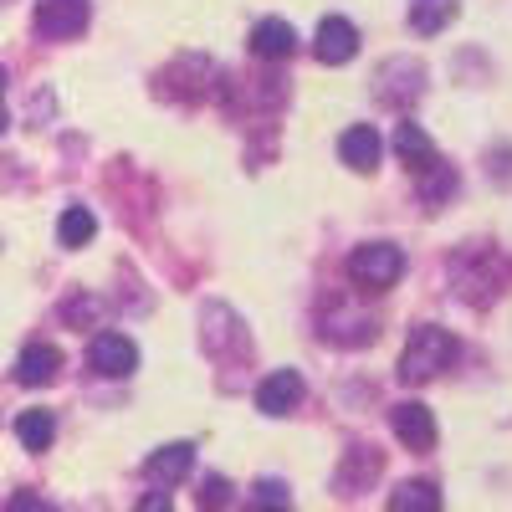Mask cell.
Instances as JSON below:
<instances>
[{
    "label": "cell",
    "instance_id": "cell-1",
    "mask_svg": "<svg viewBox=\"0 0 512 512\" xmlns=\"http://www.w3.org/2000/svg\"><path fill=\"white\" fill-rule=\"evenodd\" d=\"M451 354H456V338H451L446 328H436V323H420V328L410 333V344H405L400 379H405V384H425L431 374H441V369L451 364Z\"/></svg>",
    "mask_w": 512,
    "mask_h": 512
},
{
    "label": "cell",
    "instance_id": "cell-2",
    "mask_svg": "<svg viewBox=\"0 0 512 512\" xmlns=\"http://www.w3.org/2000/svg\"><path fill=\"white\" fill-rule=\"evenodd\" d=\"M400 272H405V251L390 246V241H369V246H359V251L349 256V277H354L359 287H369V292L395 287Z\"/></svg>",
    "mask_w": 512,
    "mask_h": 512
},
{
    "label": "cell",
    "instance_id": "cell-3",
    "mask_svg": "<svg viewBox=\"0 0 512 512\" xmlns=\"http://www.w3.org/2000/svg\"><path fill=\"white\" fill-rule=\"evenodd\" d=\"M88 369L103 374V379H128V374L139 369L134 338H123V333H98L93 344H88Z\"/></svg>",
    "mask_w": 512,
    "mask_h": 512
},
{
    "label": "cell",
    "instance_id": "cell-4",
    "mask_svg": "<svg viewBox=\"0 0 512 512\" xmlns=\"http://www.w3.org/2000/svg\"><path fill=\"white\" fill-rule=\"evenodd\" d=\"M88 26V0H36V31L67 41Z\"/></svg>",
    "mask_w": 512,
    "mask_h": 512
},
{
    "label": "cell",
    "instance_id": "cell-5",
    "mask_svg": "<svg viewBox=\"0 0 512 512\" xmlns=\"http://www.w3.org/2000/svg\"><path fill=\"white\" fill-rule=\"evenodd\" d=\"M390 425H395V436L410 446V451H431L436 446V415L425 410L420 400H405L390 410Z\"/></svg>",
    "mask_w": 512,
    "mask_h": 512
},
{
    "label": "cell",
    "instance_id": "cell-6",
    "mask_svg": "<svg viewBox=\"0 0 512 512\" xmlns=\"http://www.w3.org/2000/svg\"><path fill=\"white\" fill-rule=\"evenodd\" d=\"M297 400H303V374L297 369H272L256 384V410H267V415H287L297 410Z\"/></svg>",
    "mask_w": 512,
    "mask_h": 512
},
{
    "label": "cell",
    "instance_id": "cell-7",
    "mask_svg": "<svg viewBox=\"0 0 512 512\" xmlns=\"http://www.w3.org/2000/svg\"><path fill=\"white\" fill-rule=\"evenodd\" d=\"M313 52H318V62H328V67H344V62L359 52V31H354V21L328 16V21L318 26V36H313Z\"/></svg>",
    "mask_w": 512,
    "mask_h": 512
},
{
    "label": "cell",
    "instance_id": "cell-8",
    "mask_svg": "<svg viewBox=\"0 0 512 512\" xmlns=\"http://www.w3.org/2000/svg\"><path fill=\"white\" fill-rule=\"evenodd\" d=\"M190 466H195V446H190V441H175V446H159V451H149L144 472H149V482L169 487V482L190 477Z\"/></svg>",
    "mask_w": 512,
    "mask_h": 512
},
{
    "label": "cell",
    "instance_id": "cell-9",
    "mask_svg": "<svg viewBox=\"0 0 512 512\" xmlns=\"http://www.w3.org/2000/svg\"><path fill=\"white\" fill-rule=\"evenodd\" d=\"M338 154H344V164H354L359 175H369V169H379V134L369 123H354V128H344V139H338Z\"/></svg>",
    "mask_w": 512,
    "mask_h": 512
},
{
    "label": "cell",
    "instance_id": "cell-10",
    "mask_svg": "<svg viewBox=\"0 0 512 512\" xmlns=\"http://www.w3.org/2000/svg\"><path fill=\"white\" fill-rule=\"evenodd\" d=\"M57 369H62V349H57V344H31V349H21V359H16V379H21V384H52Z\"/></svg>",
    "mask_w": 512,
    "mask_h": 512
},
{
    "label": "cell",
    "instance_id": "cell-11",
    "mask_svg": "<svg viewBox=\"0 0 512 512\" xmlns=\"http://www.w3.org/2000/svg\"><path fill=\"white\" fill-rule=\"evenodd\" d=\"M395 154L415 169V175H425V169L436 164V144L425 139V128H420V123H395Z\"/></svg>",
    "mask_w": 512,
    "mask_h": 512
},
{
    "label": "cell",
    "instance_id": "cell-12",
    "mask_svg": "<svg viewBox=\"0 0 512 512\" xmlns=\"http://www.w3.org/2000/svg\"><path fill=\"white\" fill-rule=\"evenodd\" d=\"M292 47H297V31L287 21H256V31H251L256 57H292Z\"/></svg>",
    "mask_w": 512,
    "mask_h": 512
},
{
    "label": "cell",
    "instance_id": "cell-13",
    "mask_svg": "<svg viewBox=\"0 0 512 512\" xmlns=\"http://www.w3.org/2000/svg\"><path fill=\"white\" fill-rule=\"evenodd\" d=\"M16 436H21L26 451H47V446L57 441V415H52V410H21Z\"/></svg>",
    "mask_w": 512,
    "mask_h": 512
},
{
    "label": "cell",
    "instance_id": "cell-14",
    "mask_svg": "<svg viewBox=\"0 0 512 512\" xmlns=\"http://www.w3.org/2000/svg\"><path fill=\"white\" fill-rule=\"evenodd\" d=\"M456 21V0H410V26L420 36H436Z\"/></svg>",
    "mask_w": 512,
    "mask_h": 512
},
{
    "label": "cell",
    "instance_id": "cell-15",
    "mask_svg": "<svg viewBox=\"0 0 512 512\" xmlns=\"http://www.w3.org/2000/svg\"><path fill=\"white\" fill-rule=\"evenodd\" d=\"M390 512H441L436 482H400L390 492Z\"/></svg>",
    "mask_w": 512,
    "mask_h": 512
},
{
    "label": "cell",
    "instance_id": "cell-16",
    "mask_svg": "<svg viewBox=\"0 0 512 512\" xmlns=\"http://www.w3.org/2000/svg\"><path fill=\"white\" fill-rule=\"evenodd\" d=\"M93 231H98V221H93V210H88V205H67V210H62V221H57L62 246H88Z\"/></svg>",
    "mask_w": 512,
    "mask_h": 512
},
{
    "label": "cell",
    "instance_id": "cell-17",
    "mask_svg": "<svg viewBox=\"0 0 512 512\" xmlns=\"http://www.w3.org/2000/svg\"><path fill=\"white\" fill-rule=\"evenodd\" d=\"M456 190V175H451V169L446 164H431V169H425V175H420V200H446Z\"/></svg>",
    "mask_w": 512,
    "mask_h": 512
},
{
    "label": "cell",
    "instance_id": "cell-18",
    "mask_svg": "<svg viewBox=\"0 0 512 512\" xmlns=\"http://www.w3.org/2000/svg\"><path fill=\"white\" fill-rule=\"evenodd\" d=\"M226 502H231V482H226V477H205V482H200V507H205V512H221Z\"/></svg>",
    "mask_w": 512,
    "mask_h": 512
},
{
    "label": "cell",
    "instance_id": "cell-19",
    "mask_svg": "<svg viewBox=\"0 0 512 512\" xmlns=\"http://www.w3.org/2000/svg\"><path fill=\"white\" fill-rule=\"evenodd\" d=\"M6 512H62L57 502H47L41 492H16L11 502H6Z\"/></svg>",
    "mask_w": 512,
    "mask_h": 512
},
{
    "label": "cell",
    "instance_id": "cell-20",
    "mask_svg": "<svg viewBox=\"0 0 512 512\" xmlns=\"http://www.w3.org/2000/svg\"><path fill=\"white\" fill-rule=\"evenodd\" d=\"M256 502H272V507H287V487H282V482H256Z\"/></svg>",
    "mask_w": 512,
    "mask_h": 512
},
{
    "label": "cell",
    "instance_id": "cell-21",
    "mask_svg": "<svg viewBox=\"0 0 512 512\" xmlns=\"http://www.w3.org/2000/svg\"><path fill=\"white\" fill-rule=\"evenodd\" d=\"M134 512H175V502H169V492H144Z\"/></svg>",
    "mask_w": 512,
    "mask_h": 512
},
{
    "label": "cell",
    "instance_id": "cell-22",
    "mask_svg": "<svg viewBox=\"0 0 512 512\" xmlns=\"http://www.w3.org/2000/svg\"><path fill=\"white\" fill-rule=\"evenodd\" d=\"M246 512H287V507H272V502H251Z\"/></svg>",
    "mask_w": 512,
    "mask_h": 512
},
{
    "label": "cell",
    "instance_id": "cell-23",
    "mask_svg": "<svg viewBox=\"0 0 512 512\" xmlns=\"http://www.w3.org/2000/svg\"><path fill=\"white\" fill-rule=\"evenodd\" d=\"M0 93H6V72H0ZM0 128H6V103H0Z\"/></svg>",
    "mask_w": 512,
    "mask_h": 512
}]
</instances>
